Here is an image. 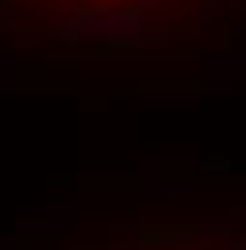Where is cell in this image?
<instances>
[{
    "label": "cell",
    "mask_w": 246,
    "mask_h": 250,
    "mask_svg": "<svg viewBox=\"0 0 246 250\" xmlns=\"http://www.w3.org/2000/svg\"><path fill=\"white\" fill-rule=\"evenodd\" d=\"M231 250H235V247H231Z\"/></svg>",
    "instance_id": "obj_1"
}]
</instances>
